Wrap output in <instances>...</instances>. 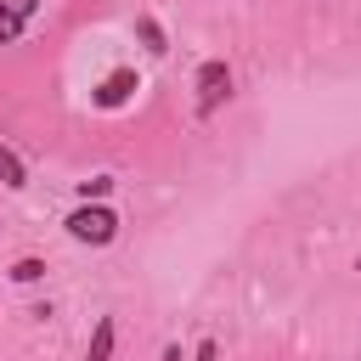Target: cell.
I'll list each match as a JSON object with an SVG mask.
<instances>
[{"instance_id": "cell-10", "label": "cell", "mask_w": 361, "mask_h": 361, "mask_svg": "<svg viewBox=\"0 0 361 361\" xmlns=\"http://www.w3.org/2000/svg\"><path fill=\"white\" fill-rule=\"evenodd\" d=\"M158 361H180V344H169V350H164V355H158Z\"/></svg>"}, {"instance_id": "cell-2", "label": "cell", "mask_w": 361, "mask_h": 361, "mask_svg": "<svg viewBox=\"0 0 361 361\" xmlns=\"http://www.w3.org/2000/svg\"><path fill=\"white\" fill-rule=\"evenodd\" d=\"M226 96H231V68H226L220 56H209V62L197 68V113L209 118V113H214Z\"/></svg>"}, {"instance_id": "cell-7", "label": "cell", "mask_w": 361, "mask_h": 361, "mask_svg": "<svg viewBox=\"0 0 361 361\" xmlns=\"http://www.w3.org/2000/svg\"><path fill=\"white\" fill-rule=\"evenodd\" d=\"M135 34H141V45H147L152 56H164V51H169V45H164V28H158L152 17H135Z\"/></svg>"}, {"instance_id": "cell-8", "label": "cell", "mask_w": 361, "mask_h": 361, "mask_svg": "<svg viewBox=\"0 0 361 361\" xmlns=\"http://www.w3.org/2000/svg\"><path fill=\"white\" fill-rule=\"evenodd\" d=\"M113 192V175H90V180H79V203H102Z\"/></svg>"}, {"instance_id": "cell-6", "label": "cell", "mask_w": 361, "mask_h": 361, "mask_svg": "<svg viewBox=\"0 0 361 361\" xmlns=\"http://www.w3.org/2000/svg\"><path fill=\"white\" fill-rule=\"evenodd\" d=\"M0 186H11V192H17V186H28V169H23V158H17L6 141H0Z\"/></svg>"}, {"instance_id": "cell-9", "label": "cell", "mask_w": 361, "mask_h": 361, "mask_svg": "<svg viewBox=\"0 0 361 361\" xmlns=\"http://www.w3.org/2000/svg\"><path fill=\"white\" fill-rule=\"evenodd\" d=\"M39 276H45V259H34V254H23L11 265V282H39Z\"/></svg>"}, {"instance_id": "cell-4", "label": "cell", "mask_w": 361, "mask_h": 361, "mask_svg": "<svg viewBox=\"0 0 361 361\" xmlns=\"http://www.w3.org/2000/svg\"><path fill=\"white\" fill-rule=\"evenodd\" d=\"M135 85H141V79H135V68H118V73H107V79L96 85V107H124Z\"/></svg>"}, {"instance_id": "cell-3", "label": "cell", "mask_w": 361, "mask_h": 361, "mask_svg": "<svg viewBox=\"0 0 361 361\" xmlns=\"http://www.w3.org/2000/svg\"><path fill=\"white\" fill-rule=\"evenodd\" d=\"M34 11H39V0H0V45H17L23 28L34 23Z\"/></svg>"}, {"instance_id": "cell-5", "label": "cell", "mask_w": 361, "mask_h": 361, "mask_svg": "<svg viewBox=\"0 0 361 361\" xmlns=\"http://www.w3.org/2000/svg\"><path fill=\"white\" fill-rule=\"evenodd\" d=\"M113 338H118V322H113V316H102V322H96V333H90L85 361H113Z\"/></svg>"}, {"instance_id": "cell-1", "label": "cell", "mask_w": 361, "mask_h": 361, "mask_svg": "<svg viewBox=\"0 0 361 361\" xmlns=\"http://www.w3.org/2000/svg\"><path fill=\"white\" fill-rule=\"evenodd\" d=\"M62 226H68L73 243H90V248H107V243L118 237V214H113L107 203H79Z\"/></svg>"}]
</instances>
